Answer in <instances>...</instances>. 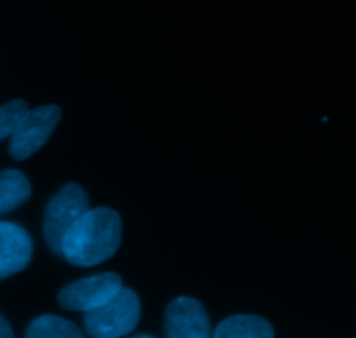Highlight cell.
<instances>
[{
    "label": "cell",
    "instance_id": "7",
    "mask_svg": "<svg viewBox=\"0 0 356 338\" xmlns=\"http://www.w3.org/2000/svg\"><path fill=\"white\" fill-rule=\"evenodd\" d=\"M33 242L21 226L0 222V278L14 276L30 264Z\"/></svg>",
    "mask_w": 356,
    "mask_h": 338
},
{
    "label": "cell",
    "instance_id": "2",
    "mask_svg": "<svg viewBox=\"0 0 356 338\" xmlns=\"http://www.w3.org/2000/svg\"><path fill=\"white\" fill-rule=\"evenodd\" d=\"M141 318V302L136 291L122 287L106 304L83 312V326L89 337H125L138 326Z\"/></svg>",
    "mask_w": 356,
    "mask_h": 338
},
{
    "label": "cell",
    "instance_id": "3",
    "mask_svg": "<svg viewBox=\"0 0 356 338\" xmlns=\"http://www.w3.org/2000/svg\"><path fill=\"white\" fill-rule=\"evenodd\" d=\"M89 210V196L82 186L70 183L49 200L44 214V236L47 246L61 257V242L73 222Z\"/></svg>",
    "mask_w": 356,
    "mask_h": 338
},
{
    "label": "cell",
    "instance_id": "4",
    "mask_svg": "<svg viewBox=\"0 0 356 338\" xmlns=\"http://www.w3.org/2000/svg\"><path fill=\"white\" fill-rule=\"evenodd\" d=\"M59 120H61V110L54 104L28 110L10 134V156L17 162L30 158L47 142Z\"/></svg>",
    "mask_w": 356,
    "mask_h": 338
},
{
    "label": "cell",
    "instance_id": "6",
    "mask_svg": "<svg viewBox=\"0 0 356 338\" xmlns=\"http://www.w3.org/2000/svg\"><path fill=\"white\" fill-rule=\"evenodd\" d=\"M165 333L170 338L211 337V323L204 305L190 297L174 298L165 312Z\"/></svg>",
    "mask_w": 356,
    "mask_h": 338
},
{
    "label": "cell",
    "instance_id": "11",
    "mask_svg": "<svg viewBox=\"0 0 356 338\" xmlns=\"http://www.w3.org/2000/svg\"><path fill=\"white\" fill-rule=\"evenodd\" d=\"M28 110V104L21 99H14L0 106V141L13 134Z\"/></svg>",
    "mask_w": 356,
    "mask_h": 338
},
{
    "label": "cell",
    "instance_id": "10",
    "mask_svg": "<svg viewBox=\"0 0 356 338\" xmlns=\"http://www.w3.org/2000/svg\"><path fill=\"white\" fill-rule=\"evenodd\" d=\"M30 338H80L83 337L82 330L75 323L68 321L59 316L45 314L33 319L26 330Z\"/></svg>",
    "mask_w": 356,
    "mask_h": 338
},
{
    "label": "cell",
    "instance_id": "9",
    "mask_svg": "<svg viewBox=\"0 0 356 338\" xmlns=\"http://www.w3.org/2000/svg\"><path fill=\"white\" fill-rule=\"evenodd\" d=\"M31 196L30 180L14 169L0 170V215L16 210Z\"/></svg>",
    "mask_w": 356,
    "mask_h": 338
},
{
    "label": "cell",
    "instance_id": "8",
    "mask_svg": "<svg viewBox=\"0 0 356 338\" xmlns=\"http://www.w3.org/2000/svg\"><path fill=\"white\" fill-rule=\"evenodd\" d=\"M212 335L216 338H271L273 326L261 316L240 314L219 323Z\"/></svg>",
    "mask_w": 356,
    "mask_h": 338
},
{
    "label": "cell",
    "instance_id": "13",
    "mask_svg": "<svg viewBox=\"0 0 356 338\" xmlns=\"http://www.w3.org/2000/svg\"><path fill=\"white\" fill-rule=\"evenodd\" d=\"M0 281H2V278H0Z\"/></svg>",
    "mask_w": 356,
    "mask_h": 338
},
{
    "label": "cell",
    "instance_id": "12",
    "mask_svg": "<svg viewBox=\"0 0 356 338\" xmlns=\"http://www.w3.org/2000/svg\"><path fill=\"white\" fill-rule=\"evenodd\" d=\"M10 337H14L13 330H10L9 323L6 321V318L0 314V338H10Z\"/></svg>",
    "mask_w": 356,
    "mask_h": 338
},
{
    "label": "cell",
    "instance_id": "5",
    "mask_svg": "<svg viewBox=\"0 0 356 338\" xmlns=\"http://www.w3.org/2000/svg\"><path fill=\"white\" fill-rule=\"evenodd\" d=\"M122 288V278L115 273H103L66 285L58 295V302L66 311L87 312L106 304Z\"/></svg>",
    "mask_w": 356,
    "mask_h": 338
},
{
    "label": "cell",
    "instance_id": "1",
    "mask_svg": "<svg viewBox=\"0 0 356 338\" xmlns=\"http://www.w3.org/2000/svg\"><path fill=\"white\" fill-rule=\"evenodd\" d=\"M122 242V219L108 207L89 208L66 231L61 257L73 266L92 267L117 253Z\"/></svg>",
    "mask_w": 356,
    "mask_h": 338
}]
</instances>
